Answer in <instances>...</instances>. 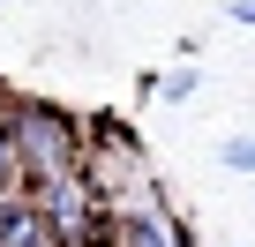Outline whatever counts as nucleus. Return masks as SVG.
<instances>
[{"instance_id":"f03ea898","label":"nucleus","mask_w":255,"mask_h":247,"mask_svg":"<svg viewBox=\"0 0 255 247\" xmlns=\"http://www.w3.org/2000/svg\"><path fill=\"white\" fill-rule=\"evenodd\" d=\"M75 172L90 180V195L113 210V202H135L150 195V158L143 143L120 128V120H83V150H75Z\"/></svg>"},{"instance_id":"39448f33","label":"nucleus","mask_w":255,"mask_h":247,"mask_svg":"<svg viewBox=\"0 0 255 247\" xmlns=\"http://www.w3.org/2000/svg\"><path fill=\"white\" fill-rule=\"evenodd\" d=\"M0 247H60L53 225L38 217V202H30L23 180H15V187H0Z\"/></svg>"},{"instance_id":"7ed1b4c3","label":"nucleus","mask_w":255,"mask_h":247,"mask_svg":"<svg viewBox=\"0 0 255 247\" xmlns=\"http://www.w3.org/2000/svg\"><path fill=\"white\" fill-rule=\"evenodd\" d=\"M30 202H38V217L53 225V240H60V247H98V232H105V202L90 195V180H83V172L38 180V187H30Z\"/></svg>"},{"instance_id":"20e7f679","label":"nucleus","mask_w":255,"mask_h":247,"mask_svg":"<svg viewBox=\"0 0 255 247\" xmlns=\"http://www.w3.org/2000/svg\"><path fill=\"white\" fill-rule=\"evenodd\" d=\"M98 247H188V232H180V217H173V210L158 202V187H150V195H135V202H113V210H105Z\"/></svg>"},{"instance_id":"0eeeda50","label":"nucleus","mask_w":255,"mask_h":247,"mask_svg":"<svg viewBox=\"0 0 255 247\" xmlns=\"http://www.w3.org/2000/svg\"><path fill=\"white\" fill-rule=\"evenodd\" d=\"M218 165H225V172H255V135H225Z\"/></svg>"},{"instance_id":"423d86ee","label":"nucleus","mask_w":255,"mask_h":247,"mask_svg":"<svg viewBox=\"0 0 255 247\" xmlns=\"http://www.w3.org/2000/svg\"><path fill=\"white\" fill-rule=\"evenodd\" d=\"M195 90H203V75H195V60H180V68H165V75L150 82V97H173V105H180V97H195Z\"/></svg>"},{"instance_id":"1a4fd4ad","label":"nucleus","mask_w":255,"mask_h":247,"mask_svg":"<svg viewBox=\"0 0 255 247\" xmlns=\"http://www.w3.org/2000/svg\"><path fill=\"white\" fill-rule=\"evenodd\" d=\"M233 23H255V0H233Z\"/></svg>"},{"instance_id":"6e6552de","label":"nucleus","mask_w":255,"mask_h":247,"mask_svg":"<svg viewBox=\"0 0 255 247\" xmlns=\"http://www.w3.org/2000/svg\"><path fill=\"white\" fill-rule=\"evenodd\" d=\"M15 143H8V90H0V187H15Z\"/></svg>"},{"instance_id":"f257e3e1","label":"nucleus","mask_w":255,"mask_h":247,"mask_svg":"<svg viewBox=\"0 0 255 247\" xmlns=\"http://www.w3.org/2000/svg\"><path fill=\"white\" fill-rule=\"evenodd\" d=\"M8 143H15V172H23V187H38V180H60V172H75V150H83V120L68 112V105H15L8 97Z\"/></svg>"}]
</instances>
